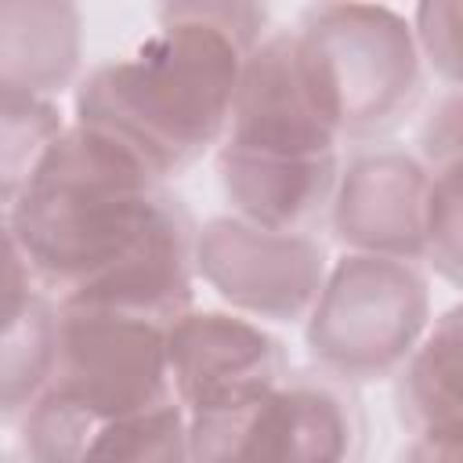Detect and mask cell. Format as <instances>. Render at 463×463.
Returning a JSON list of instances; mask_svg holds the SVG:
<instances>
[{
  "instance_id": "8992f818",
  "label": "cell",
  "mask_w": 463,
  "mask_h": 463,
  "mask_svg": "<svg viewBox=\"0 0 463 463\" xmlns=\"http://www.w3.org/2000/svg\"><path fill=\"white\" fill-rule=\"evenodd\" d=\"M166 329V322L141 315L61 307V347L47 394L94 416H141L181 405Z\"/></svg>"
},
{
  "instance_id": "5bb4252c",
  "label": "cell",
  "mask_w": 463,
  "mask_h": 463,
  "mask_svg": "<svg viewBox=\"0 0 463 463\" xmlns=\"http://www.w3.org/2000/svg\"><path fill=\"white\" fill-rule=\"evenodd\" d=\"M83 18L58 0L0 4V94L61 98L83 80Z\"/></svg>"
},
{
  "instance_id": "d6986e66",
  "label": "cell",
  "mask_w": 463,
  "mask_h": 463,
  "mask_svg": "<svg viewBox=\"0 0 463 463\" xmlns=\"http://www.w3.org/2000/svg\"><path fill=\"white\" fill-rule=\"evenodd\" d=\"M427 271L463 289V177H438L427 221Z\"/></svg>"
},
{
  "instance_id": "3957f363",
  "label": "cell",
  "mask_w": 463,
  "mask_h": 463,
  "mask_svg": "<svg viewBox=\"0 0 463 463\" xmlns=\"http://www.w3.org/2000/svg\"><path fill=\"white\" fill-rule=\"evenodd\" d=\"M293 29L347 148L391 141L416 116L430 72L409 11L387 4H311L293 18Z\"/></svg>"
},
{
  "instance_id": "7a4b0ae2",
  "label": "cell",
  "mask_w": 463,
  "mask_h": 463,
  "mask_svg": "<svg viewBox=\"0 0 463 463\" xmlns=\"http://www.w3.org/2000/svg\"><path fill=\"white\" fill-rule=\"evenodd\" d=\"M268 33L264 4H166L141 40L83 72L72 119L174 181L221 148L246 58Z\"/></svg>"
},
{
  "instance_id": "ffe728a7",
  "label": "cell",
  "mask_w": 463,
  "mask_h": 463,
  "mask_svg": "<svg viewBox=\"0 0 463 463\" xmlns=\"http://www.w3.org/2000/svg\"><path fill=\"white\" fill-rule=\"evenodd\" d=\"M398 463H463V423L409 434Z\"/></svg>"
},
{
  "instance_id": "5b68a950",
  "label": "cell",
  "mask_w": 463,
  "mask_h": 463,
  "mask_svg": "<svg viewBox=\"0 0 463 463\" xmlns=\"http://www.w3.org/2000/svg\"><path fill=\"white\" fill-rule=\"evenodd\" d=\"M192 463H362V387L318 369L293 365L268 391L188 416Z\"/></svg>"
},
{
  "instance_id": "8fae6325",
  "label": "cell",
  "mask_w": 463,
  "mask_h": 463,
  "mask_svg": "<svg viewBox=\"0 0 463 463\" xmlns=\"http://www.w3.org/2000/svg\"><path fill=\"white\" fill-rule=\"evenodd\" d=\"M25 463H192L184 405L141 416H94L58 394H43L18 423Z\"/></svg>"
},
{
  "instance_id": "6da1fadb",
  "label": "cell",
  "mask_w": 463,
  "mask_h": 463,
  "mask_svg": "<svg viewBox=\"0 0 463 463\" xmlns=\"http://www.w3.org/2000/svg\"><path fill=\"white\" fill-rule=\"evenodd\" d=\"M199 224L116 137L72 127L4 203V242L61 304L174 322L195 307Z\"/></svg>"
},
{
  "instance_id": "ac0fdd59",
  "label": "cell",
  "mask_w": 463,
  "mask_h": 463,
  "mask_svg": "<svg viewBox=\"0 0 463 463\" xmlns=\"http://www.w3.org/2000/svg\"><path fill=\"white\" fill-rule=\"evenodd\" d=\"M412 148L434 181L463 177V87H445L423 105Z\"/></svg>"
},
{
  "instance_id": "44dd1931",
  "label": "cell",
  "mask_w": 463,
  "mask_h": 463,
  "mask_svg": "<svg viewBox=\"0 0 463 463\" xmlns=\"http://www.w3.org/2000/svg\"><path fill=\"white\" fill-rule=\"evenodd\" d=\"M4 463H25V459H22V456H7Z\"/></svg>"
},
{
  "instance_id": "ba28073f",
  "label": "cell",
  "mask_w": 463,
  "mask_h": 463,
  "mask_svg": "<svg viewBox=\"0 0 463 463\" xmlns=\"http://www.w3.org/2000/svg\"><path fill=\"white\" fill-rule=\"evenodd\" d=\"M221 148L268 159H329L347 152L293 22L271 25L250 51Z\"/></svg>"
},
{
  "instance_id": "2e32d148",
  "label": "cell",
  "mask_w": 463,
  "mask_h": 463,
  "mask_svg": "<svg viewBox=\"0 0 463 463\" xmlns=\"http://www.w3.org/2000/svg\"><path fill=\"white\" fill-rule=\"evenodd\" d=\"M72 127V116L61 112L54 98L33 94H4L0 109V181L4 203L18 195V188L33 177L54 141Z\"/></svg>"
},
{
  "instance_id": "9a60e30c",
  "label": "cell",
  "mask_w": 463,
  "mask_h": 463,
  "mask_svg": "<svg viewBox=\"0 0 463 463\" xmlns=\"http://www.w3.org/2000/svg\"><path fill=\"white\" fill-rule=\"evenodd\" d=\"M391 387L405 434L463 423V300L430 318Z\"/></svg>"
},
{
  "instance_id": "7c38bea8",
  "label": "cell",
  "mask_w": 463,
  "mask_h": 463,
  "mask_svg": "<svg viewBox=\"0 0 463 463\" xmlns=\"http://www.w3.org/2000/svg\"><path fill=\"white\" fill-rule=\"evenodd\" d=\"M213 159L228 213L282 235H326L344 156L268 159L217 148Z\"/></svg>"
},
{
  "instance_id": "9c48e42d",
  "label": "cell",
  "mask_w": 463,
  "mask_h": 463,
  "mask_svg": "<svg viewBox=\"0 0 463 463\" xmlns=\"http://www.w3.org/2000/svg\"><path fill=\"white\" fill-rule=\"evenodd\" d=\"M430 203L434 177L416 148L398 141L351 145L344 152L326 235L340 253L423 260Z\"/></svg>"
},
{
  "instance_id": "52a82bcc",
  "label": "cell",
  "mask_w": 463,
  "mask_h": 463,
  "mask_svg": "<svg viewBox=\"0 0 463 463\" xmlns=\"http://www.w3.org/2000/svg\"><path fill=\"white\" fill-rule=\"evenodd\" d=\"M329 250L318 235H282L235 213L199 224L195 271L217 300L264 326H304L329 275Z\"/></svg>"
},
{
  "instance_id": "4fadbf2b",
  "label": "cell",
  "mask_w": 463,
  "mask_h": 463,
  "mask_svg": "<svg viewBox=\"0 0 463 463\" xmlns=\"http://www.w3.org/2000/svg\"><path fill=\"white\" fill-rule=\"evenodd\" d=\"M61 304L29 275L7 246L4 271V333H0V416L14 427L47 391L58 369Z\"/></svg>"
},
{
  "instance_id": "e0dca14e",
  "label": "cell",
  "mask_w": 463,
  "mask_h": 463,
  "mask_svg": "<svg viewBox=\"0 0 463 463\" xmlns=\"http://www.w3.org/2000/svg\"><path fill=\"white\" fill-rule=\"evenodd\" d=\"M427 72L463 87V0H423L409 11Z\"/></svg>"
},
{
  "instance_id": "30bf717a",
  "label": "cell",
  "mask_w": 463,
  "mask_h": 463,
  "mask_svg": "<svg viewBox=\"0 0 463 463\" xmlns=\"http://www.w3.org/2000/svg\"><path fill=\"white\" fill-rule=\"evenodd\" d=\"M174 391L188 416L239 405L279 383L293 358L282 336L232 307H188L166 329Z\"/></svg>"
},
{
  "instance_id": "277c9868",
  "label": "cell",
  "mask_w": 463,
  "mask_h": 463,
  "mask_svg": "<svg viewBox=\"0 0 463 463\" xmlns=\"http://www.w3.org/2000/svg\"><path fill=\"white\" fill-rule=\"evenodd\" d=\"M430 318L423 260L340 253L300 329L311 365L365 387L391 383L402 373Z\"/></svg>"
}]
</instances>
